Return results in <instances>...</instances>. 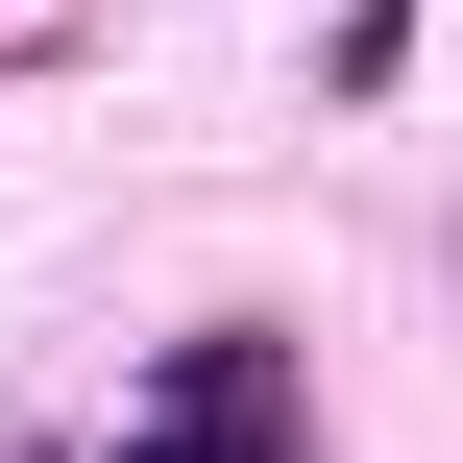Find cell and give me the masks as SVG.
Listing matches in <instances>:
<instances>
[]
</instances>
